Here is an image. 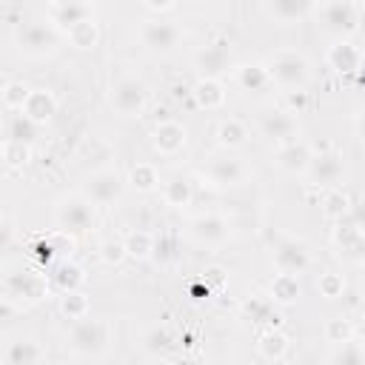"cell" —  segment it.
<instances>
[{
  "label": "cell",
  "instance_id": "6da1fadb",
  "mask_svg": "<svg viewBox=\"0 0 365 365\" xmlns=\"http://www.w3.org/2000/svg\"><path fill=\"white\" fill-rule=\"evenodd\" d=\"M17 48L29 57H43V54H51L60 43V31L57 26L46 23V20H31V23H23L17 26Z\"/></svg>",
  "mask_w": 365,
  "mask_h": 365
},
{
  "label": "cell",
  "instance_id": "7a4b0ae2",
  "mask_svg": "<svg viewBox=\"0 0 365 365\" xmlns=\"http://www.w3.org/2000/svg\"><path fill=\"white\" fill-rule=\"evenodd\" d=\"M268 77L282 88L302 91V86L308 83V60L299 51H277L268 60Z\"/></svg>",
  "mask_w": 365,
  "mask_h": 365
},
{
  "label": "cell",
  "instance_id": "3957f363",
  "mask_svg": "<svg viewBox=\"0 0 365 365\" xmlns=\"http://www.w3.org/2000/svg\"><path fill=\"white\" fill-rule=\"evenodd\" d=\"M123 191H125V180L120 171L114 168H106V171H94L86 185H83V194L88 202L94 205H114L123 200Z\"/></svg>",
  "mask_w": 365,
  "mask_h": 365
},
{
  "label": "cell",
  "instance_id": "277c9868",
  "mask_svg": "<svg viewBox=\"0 0 365 365\" xmlns=\"http://www.w3.org/2000/svg\"><path fill=\"white\" fill-rule=\"evenodd\" d=\"M106 342H108V325L103 319H88L86 317V319H77L68 331V348L74 354H83V356L103 351Z\"/></svg>",
  "mask_w": 365,
  "mask_h": 365
},
{
  "label": "cell",
  "instance_id": "5b68a950",
  "mask_svg": "<svg viewBox=\"0 0 365 365\" xmlns=\"http://www.w3.org/2000/svg\"><path fill=\"white\" fill-rule=\"evenodd\" d=\"M140 40H143V46H145L151 54H168V51H174V48L180 46L182 29H180L174 20H163V17L145 20L143 29H140Z\"/></svg>",
  "mask_w": 365,
  "mask_h": 365
},
{
  "label": "cell",
  "instance_id": "8992f818",
  "mask_svg": "<svg viewBox=\"0 0 365 365\" xmlns=\"http://www.w3.org/2000/svg\"><path fill=\"white\" fill-rule=\"evenodd\" d=\"M145 103H148V86H145L140 77L125 74V77H120V80L114 83V88H111V106H114L123 117L140 114V111L145 108Z\"/></svg>",
  "mask_w": 365,
  "mask_h": 365
},
{
  "label": "cell",
  "instance_id": "52a82bcc",
  "mask_svg": "<svg viewBox=\"0 0 365 365\" xmlns=\"http://www.w3.org/2000/svg\"><path fill=\"white\" fill-rule=\"evenodd\" d=\"M54 222L63 231H88L94 225V208L86 197H63L54 208Z\"/></svg>",
  "mask_w": 365,
  "mask_h": 365
},
{
  "label": "cell",
  "instance_id": "ba28073f",
  "mask_svg": "<svg viewBox=\"0 0 365 365\" xmlns=\"http://www.w3.org/2000/svg\"><path fill=\"white\" fill-rule=\"evenodd\" d=\"M317 14H319L325 31L339 34V37H348L359 23L356 6H351V3H322V6H317Z\"/></svg>",
  "mask_w": 365,
  "mask_h": 365
},
{
  "label": "cell",
  "instance_id": "9c48e42d",
  "mask_svg": "<svg viewBox=\"0 0 365 365\" xmlns=\"http://www.w3.org/2000/svg\"><path fill=\"white\" fill-rule=\"evenodd\" d=\"M259 131H262V137L285 145V143H294L297 140L299 125L294 120V111H268L259 120Z\"/></svg>",
  "mask_w": 365,
  "mask_h": 365
},
{
  "label": "cell",
  "instance_id": "30bf717a",
  "mask_svg": "<svg viewBox=\"0 0 365 365\" xmlns=\"http://www.w3.org/2000/svg\"><path fill=\"white\" fill-rule=\"evenodd\" d=\"M205 177L220 188H231L245 180V165L237 157H214L205 165Z\"/></svg>",
  "mask_w": 365,
  "mask_h": 365
},
{
  "label": "cell",
  "instance_id": "8fae6325",
  "mask_svg": "<svg viewBox=\"0 0 365 365\" xmlns=\"http://www.w3.org/2000/svg\"><path fill=\"white\" fill-rule=\"evenodd\" d=\"M48 17L57 29H77L80 23H88L91 14H94V6L91 3H51L48 9Z\"/></svg>",
  "mask_w": 365,
  "mask_h": 365
},
{
  "label": "cell",
  "instance_id": "7c38bea8",
  "mask_svg": "<svg viewBox=\"0 0 365 365\" xmlns=\"http://www.w3.org/2000/svg\"><path fill=\"white\" fill-rule=\"evenodd\" d=\"M308 180L314 185H334L339 177H342V157L328 151V154H317L308 165Z\"/></svg>",
  "mask_w": 365,
  "mask_h": 365
},
{
  "label": "cell",
  "instance_id": "4fadbf2b",
  "mask_svg": "<svg viewBox=\"0 0 365 365\" xmlns=\"http://www.w3.org/2000/svg\"><path fill=\"white\" fill-rule=\"evenodd\" d=\"M228 220L222 217V214H200L194 222H191V234L200 240V242H205V245H217V242H222L225 237H228Z\"/></svg>",
  "mask_w": 365,
  "mask_h": 365
},
{
  "label": "cell",
  "instance_id": "5bb4252c",
  "mask_svg": "<svg viewBox=\"0 0 365 365\" xmlns=\"http://www.w3.org/2000/svg\"><path fill=\"white\" fill-rule=\"evenodd\" d=\"M43 288H46V282L37 274H29V271L6 277V299H40Z\"/></svg>",
  "mask_w": 365,
  "mask_h": 365
},
{
  "label": "cell",
  "instance_id": "9a60e30c",
  "mask_svg": "<svg viewBox=\"0 0 365 365\" xmlns=\"http://www.w3.org/2000/svg\"><path fill=\"white\" fill-rule=\"evenodd\" d=\"M274 259H277V265L282 268V274H299L302 268H308V251H305V245L302 242H297V240H282L279 245H277V251H274Z\"/></svg>",
  "mask_w": 365,
  "mask_h": 365
},
{
  "label": "cell",
  "instance_id": "2e32d148",
  "mask_svg": "<svg viewBox=\"0 0 365 365\" xmlns=\"http://www.w3.org/2000/svg\"><path fill=\"white\" fill-rule=\"evenodd\" d=\"M311 160H314L311 148H308L305 143H299V140L285 143V145H279V151H277V163H279L285 171H308Z\"/></svg>",
  "mask_w": 365,
  "mask_h": 365
},
{
  "label": "cell",
  "instance_id": "e0dca14e",
  "mask_svg": "<svg viewBox=\"0 0 365 365\" xmlns=\"http://www.w3.org/2000/svg\"><path fill=\"white\" fill-rule=\"evenodd\" d=\"M40 134V123H34L31 117H26L23 111H14L9 117V125H6V140L9 143H20V145H31Z\"/></svg>",
  "mask_w": 365,
  "mask_h": 365
},
{
  "label": "cell",
  "instance_id": "ac0fdd59",
  "mask_svg": "<svg viewBox=\"0 0 365 365\" xmlns=\"http://www.w3.org/2000/svg\"><path fill=\"white\" fill-rule=\"evenodd\" d=\"M185 145V128L180 123H160L154 128V148L160 154H177Z\"/></svg>",
  "mask_w": 365,
  "mask_h": 365
},
{
  "label": "cell",
  "instance_id": "d6986e66",
  "mask_svg": "<svg viewBox=\"0 0 365 365\" xmlns=\"http://www.w3.org/2000/svg\"><path fill=\"white\" fill-rule=\"evenodd\" d=\"M54 108H57V103H54L51 91L37 88V91H31V94H29V100H26V106H23V114H26V117H31L34 123H40V125H43L46 120H51Z\"/></svg>",
  "mask_w": 365,
  "mask_h": 365
},
{
  "label": "cell",
  "instance_id": "ffe728a7",
  "mask_svg": "<svg viewBox=\"0 0 365 365\" xmlns=\"http://www.w3.org/2000/svg\"><path fill=\"white\" fill-rule=\"evenodd\" d=\"M40 362V345L34 339H11L6 345V365H37Z\"/></svg>",
  "mask_w": 365,
  "mask_h": 365
},
{
  "label": "cell",
  "instance_id": "44dd1931",
  "mask_svg": "<svg viewBox=\"0 0 365 365\" xmlns=\"http://www.w3.org/2000/svg\"><path fill=\"white\" fill-rule=\"evenodd\" d=\"M163 197H165V202H168V205H174V208L188 205V202H191V197H194L191 180H188V177H182V174L168 177V180L163 182Z\"/></svg>",
  "mask_w": 365,
  "mask_h": 365
},
{
  "label": "cell",
  "instance_id": "7402d4cb",
  "mask_svg": "<svg viewBox=\"0 0 365 365\" xmlns=\"http://www.w3.org/2000/svg\"><path fill=\"white\" fill-rule=\"evenodd\" d=\"M197 66L200 71L205 74V80H214V74L225 71L228 66V51L222 46H205L200 54H197Z\"/></svg>",
  "mask_w": 365,
  "mask_h": 365
},
{
  "label": "cell",
  "instance_id": "603a6c76",
  "mask_svg": "<svg viewBox=\"0 0 365 365\" xmlns=\"http://www.w3.org/2000/svg\"><path fill=\"white\" fill-rule=\"evenodd\" d=\"M268 14H274L279 23H294L299 17H305L311 11V3H299V0H274L265 6Z\"/></svg>",
  "mask_w": 365,
  "mask_h": 365
},
{
  "label": "cell",
  "instance_id": "cb8c5ba5",
  "mask_svg": "<svg viewBox=\"0 0 365 365\" xmlns=\"http://www.w3.org/2000/svg\"><path fill=\"white\" fill-rule=\"evenodd\" d=\"M328 63L336 71H356L359 68V51L351 43H336L331 48V54H328Z\"/></svg>",
  "mask_w": 365,
  "mask_h": 365
},
{
  "label": "cell",
  "instance_id": "d4e9b609",
  "mask_svg": "<svg viewBox=\"0 0 365 365\" xmlns=\"http://www.w3.org/2000/svg\"><path fill=\"white\" fill-rule=\"evenodd\" d=\"M268 80H271L268 68H262V66H240L237 68V83L245 91H259V88L268 86Z\"/></svg>",
  "mask_w": 365,
  "mask_h": 365
},
{
  "label": "cell",
  "instance_id": "484cf974",
  "mask_svg": "<svg viewBox=\"0 0 365 365\" xmlns=\"http://www.w3.org/2000/svg\"><path fill=\"white\" fill-rule=\"evenodd\" d=\"M245 137H248V131H245V125H242L240 120H222L220 128H217V140H220V145H225V148L242 145Z\"/></svg>",
  "mask_w": 365,
  "mask_h": 365
},
{
  "label": "cell",
  "instance_id": "4316f807",
  "mask_svg": "<svg viewBox=\"0 0 365 365\" xmlns=\"http://www.w3.org/2000/svg\"><path fill=\"white\" fill-rule=\"evenodd\" d=\"M331 365H365V351H362V345H356L354 339L336 345V351H334V356H331Z\"/></svg>",
  "mask_w": 365,
  "mask_h": 365
},
{
  "label": "cell",
  "instance_id": "83f0119b",
  "mask_svg": "<svg viewBox=\"0 0 365 365\" xmlns=\"http://www.w3.org/2000/svg\"><path fill=\"white\" fill-rule=\"evenodd\" d=\"M194 94H197V103L205 106V108H220L222 106V97H225L217 80H200V86H197Z\"/></svg>",
  "mask_w": 365,
  "mask_h": 365
},
{
  "label": "cell",
  "instance_id": "f1b7e54d",
  "mask_svg": "<svg viewBox=\"0 0 365 365\" xmlns=\"http://www.w3.org/2000/svg\"><path fill=\"white\" fill-rule=\"evenodd\" d=\"M29 94H31V91H29L20 80H11V83H6V88H3V106L11 108V111H23Z\"/></svg>",
  "mask_w": 365,
  "mask_h": 365
},
{
  "label": "cell",
  "instance_id": "f546056e",
  "mask_svg": "<svg viewBox=\"0 0 365 365\" xmlns=\"http://www.w3.org/2000/svg\"><path fill=\"white\" fill-rule=\"evenodd\" d=\"M63 314L68 317V319H86V311H88V302H86V297L80 294V291H68V294H63Z\"/></svg>",
  "mask_w": 365,
  "mask_h": 365
},
{
  "label": "cell",
  "instance_id": "4dcf8cb0",
  "mask_svg": "<svg viewBox=\"0 0 365 365\" xmlns=\"http://www.w3.org/2000/svg\"><path fill=\"white\" fill-rule=\"evenodd\" d=\"M54 279H57V285L68 294V291H74V288L83 282V271H80L77 265H71V262H63V265H57Z\"/></svg>",
  "mask_w": 365,
  "mask_h": 365
},
{
  "label": "cell",
  "instance_id": "1f68e13d",
  "mask_svg": "<svg viewBox=\"0 0 365 365\" xmlns=\"http://www.w3.org/2000/svg\"><path fill=\"white\" fill-rule=\"evenodd\" d=\"M131 180H134V185H137L140 191H151V188L160 182L154 165H148V163H140V165L131 171Z\"/></svg>",
  "mask_w": 365,
  "mask_h": 365
},
{
  "label": "cell",
  "instance_id": "d6a6232c",
  "mask_svg": "<svg viewBox=\"0 0 365 365\" xmlns=\"http://www.w3.org/2000/svg\"><path fill=\"white\" fill-rule=\"evenodd\" d=\"M125 248H128L131 257H140V259H143V257H148V254L154 251V240H151V234L140 231V234H131V237H128Z\"/></svg>",
  "mask_w": 365,
  "mask_h": 365
},
{
  "label": "cell",
  "instance_id": "836d02e7",
  "mask_svg": "<svg viewBox=\"0 0 365 365\" xmlns=\"http://www.w3.org/2000/svg\"><path fill=\"white\" fill-rule=\"evenodd\" d=\"M68 37H71V40H74V46H80V48L94 46V40H97V26H94V20L80 23L77 29H71V31H68Z\"/></svg>",
  "mask_w": 365,
  "mask_h": 365
},
{
  "label": "cell",
  "instance_id": "e575fe53",
  "mask_svg": "<svg viewBox=\"0 0 365 365\" xmlns=\"http://www.w3.org/2000/svg\"><path fill=\"white\" fill-rule=\"evenodd\" d=\"M297 279L291 277V274H279V279L274 282V297H279V299H294L297 297Z\"/></svg>",
  "mask_w": 365,
  "mask_h": 365
},
{
  "label": "cell",
  "instance_id": "d590c367",
  "mask_svg": "<svg viewBox=\"0 0 365 365\" xmlns=\"http://www.w3.org/2000/svg\"><path fill=\"white\" fill-rule=\"evenodd\" d=\"M351 336H354V331L345 319H331V325H328V339L331 342L342 345V342H351Z\"/></svg>",
  "mask_w": 365,
  "mask_h": 365
},
{
  "label": "cell",
  "instance_id": "8d00e7d4",
  "mask_svg": "<svg viewBox=\"0 0 365 365\" xmlns=\"http://www.w3.org/2000/svg\"><path fill=\"white\" fill-rule=\"evenodd\" d=\"M3 154H6V163L9 165H23L29 160V145H20V143H9L3 145Z\"/></svg>",
  "mask_w": 365,
  "mask_h": 365
},
{
  "label": "cell",
  "instance_id": "74e56055",
  "mask_svg": "<svg viewBox=\"0 0 365 365\" xmlns=\"http://www.w3.org/2000/svg\"><path fill=\"white\" fill-rule=\"evenodd\" d=\"M125 254H128L125 242H117V240H108V242H103V251H100V257H103L106 262H120Z\"/></svg>",
  "mask_w": 365,
  "mask_h": 365
},
{
  "label": "cell",
  "instance_id": "f35d334b",
  "mask_svg": "<svg viewBox=\"0 0 365 365\" xmlns=\"http://www.w3.org/2000/svg\"><path fill=\"white\" fill-rule=\"evenodd\" d=\"M345 205H348V197H345V194H339V191H334V194L325 200V214L339 217V214L345 211Z\"/></svg>",
  "mask_w": 365,
  "mask_h": 365
},
{
  "label": "cell",
  "instance_id": "ab89813d",
  "mask_svg": "<svg viewBox=\"0 0 365 365\" xmlns=\"http://www.w3.org/2000/svg\"><path fill=\"white\" fill-rule=\"evenodd\" d=\"M319 288H322V294H325V297H336V294H339V288H342V282H339V277H336V274H322Z\"/></svg>",
  "mask_w": 365,
  "mask_h": 365
},
{
  "label": "cell",
  "instance_id": "60d3db41",
  "mask_svg": "<svg viewBox=\"0 0 365 365\" xmlns=\"http://www.w3.org/2000/svg\"><path fill=\"white\" fill-rule=\"evenodd\" d=\"M154 251H157L160 259H171V257H174V237L157 240V242H154Z\"/></svg>",
  "mask_w": 365,
  "mask_h": 365
},
{
  "label": "cell",
  "instance_id": "b9f144b4",
  "mask_svg": "<svg viewBox=\"0 0 365 365\" xmlns=\"http://www.w3.org/2000/svg\"><path fill=\"white\" fill-rule=\"evenodd\" d=\"M351 220H354V225H356L359 231H365V197L351 208Z\"/></svg>",
  "mask_w": 365,
  "mask_h": 365
},
{
  "label": "cell",
  "instance_id": "7bdbcfd3",
  "mask_svg": "<svg viewBox=\"0 0 365 365\" xmlns=\"http://www.w3.org/2000/svg\"><path fill=\"white\" fill-rule=\"evenodd\" d=\"M9 245H11V222L3 220V248H9Z\"/></svg>",
  "mask_w": 365,
  "mask_h": 365
},
{
  "label": "cell",
  "instance_id": "ee69618b",
  "mask_svg": "<svg viewBox=\"0 0 365 365\" xmlns=\"http://www.w3.org/2000/svg\"><path fill=\"white\" fill-rule=\"evenodd\" d=\"M356 134H359V140L365 143V111H362L359 120H356Z\"/></svg>",
  "mask_w": 365,
  "mask_h": 365
},
{
  "label": "cell",
  "instance_id": "f6af8a7d",
  "mask_svg": "<svg viewBox=\"0 0 365 365\" xmlns=\"http://www.w3.org/2000/svg\"><path fill=\"white\" fill-rule=\"evenodd\" d=\"M180 365H205V362H197V359H185V362H180Z\"/></svg>",
  "mask_w": 365,
  "mask_h": 365
},
{
  "label": "cell",
  "instance_id": "bcb514c9",
  "mask_svg": "<svg viewBox=\"0 0 365 365\" xmlns=\"http://www.w3.org/2000/svg\"><path fill=\"white\" fill-rule=\"evenodd\" d=\"M362 291H365V279H362Z\"/></svg>",
  "mask_w": 365,
  "mask_h": 365
}]
</instances>
